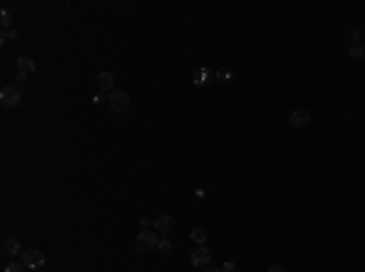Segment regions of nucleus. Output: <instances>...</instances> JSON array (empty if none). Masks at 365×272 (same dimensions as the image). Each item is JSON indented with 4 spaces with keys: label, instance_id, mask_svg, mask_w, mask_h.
Returning <instances> with one entry per match:
<instances>
[{
    "label": "nucleus",
    "instance_id": "obj_4",
    "mask_svg": "<svg viewBox=\"0 0 365 272\" xmlns=\"http://www.w3.org/2000/svg\"><path fill=\"white\" fill-rule=\"evenodd\" d=\"M27 270H39L44 263H47V258H44V253L42 250H37V248H32V250H24L22 253V260H20Z\"/></svg>",
    "mask_w": 365,
    "mask_h": 272
},
{
    "label": "nucleus",
    "instance_id": "obj_13",
    "mask_svg": "<svg viewBox=\"0 0 365 272\" xmlns=\"http://www.w3.org/2000/svg\"><path fill=\"white\" fill-rule=\"evenodd\" d=\"M0 24H2V29H5V32H7V27L12 24V12H10L7 7L0 12Z\"/></svg>",
    "mask_w": 365,
    "mask_h": 272
},
{
    "label": "nucleus",
    "instance_id": "obj_17",
    "mask_svg": "<svg viewBox=\"0 0 365 272\" xmlns=\"http://www.w3.org/2000/svg\"><path fill=\"white\" fill-rule=\"evenodd\" d=\"M351 39H353V44H361V39H363V32H361V29H353V32H351Z\"/></svg>",
    "mask_w": 365,
    "mask_h": 272
},
{
    "label": "nucleus",
    "instance_id": "obj_20",
    "mask_svg": "<svg viewBox=\"0 0 365 272\" xmlns=\"http://www.w3.org/2000/svg\"><path fill=\"white\" fill-rule=\"evenodd\" d=\"M234 270H236V265H234L231 260H226V263H224V268H221V272H234Z\"/></svg>",
    "mask_w": 365,
    "mask_h": 272
},
{
    "label": "nucleus",
    "instance_id": "obj_10",
    "mask_svg": "<svg viewBox=\"0 0 365 272\" xmlns=\"http://www.w3.org/2000/svg\"><path fill=\"white\" fill-rule=\"evenodd\" d=\"M5 253L7 255H22L24 250H22V243L17 238H5Z\"/></svg>",
    "mask_w": 365,
    "mask_h": 272
},
{
    "label": "nucleus",
    "instance_id": "obj_12",
    "mask_svg": "<svg viewBox=\"0 0 365 272\" xmlns=\"http://www.w3.org/2000/svg\"><path fill=\"white\" fill-rule=\"evenodd\" d=\"M348 56H351V59H356V61L365 59V46H363V44H353V46L348 49Z\"/></svg>",
    "mask_w": 365,
    "mask_h": 272
},
{
    "label": "nucleus",
    "instance_id": "obj_24",
    "mask_svg": "<svg viewBox=\"0 0 365 272\" xmlns=\"http://www.w3.org/2000/svg\"><path fill=\"white\" fill-rule=\"evenodd\" d=\"M205 272H221V270H219V268H207Z\"/></svg>",
    "mask_w": 365,
    "mask_h": 272
},
{
    "label": "nucleus",
    "instance_id": "obj_2",
    "mask_svg": "<svg viewBox=\"0 0 365 272\" xmlns=\"http://www.w3.org/2000/svg\"><path fill=\"white\" fill-rule=\"evenodd\" d=\"M129 95L124 92V90H112L110 92V97H107V105L112 107V112H117V114H124L127 110H129Z\"/></svg>",
    "mask_w": 365,
    "mask_h": 272
},
{
    "label": "nucleus",
    "instance_id": "obj_21",
    "mask_svg": "<svg viewBox=\"0 0 365 272\" xmlns=\"http://www.w3.org/2000/svg\"><path fill=\"white\" fill-rule=\"evenodd\" d=\"M15 80H17V85H24V83H27V75H24V73H17Z\"/></svg>",
    "mask_w": 365,
    "mask_h": 272
},
{
    "label": "nucleus",
    "instance_id": "obj_19",
    "mask_svg": "<svg viewBox=\"0 0 365 272\" xmlns=\"http://www.w3.org/2000/svg\"><path fill=\"white\" fill-rule=\"evenodd\" d=\"M139 224H142V228H148V226H153V221H151L148 216H142V219H139Z\"/></svg>",
    "mask_w": 365,
    "mask_h": 272
},
{
    "label": "nucleus",
    "instance_id": "obj_11",
    "mask_svg": "<svg viewBox=\"0 0 365 272\" xmlns=\"http://www.w3.org/2000/svg\"><path fill=\"white\" fill-rule=\"evenodd\" d=\"M190 241H195L197 246H205V243H207V231H205L202 226H195V228L190 231Z\"/></svg>",
    "mask_w": 365,
    "mask_h": 272
},
{
    "label": "nucleus",
    "instance_id": "obj_23",
    "mask_svg": "<svg viewBox=\"0 0 365 272\" xmlns=\"http://www.w3.org/2000/svg\"><path fill=\"white\" fill-rule=\"evenodd\" d=\"M93 100H95V102H97V105H100V102H105V92H97V95H95V97H93Z\"/></svg>",
    "mask_w": 365,
    "mask_h": 272
},
{
    "label": "nucleus",
    "instance_id": "obj_6",
    "mask_svg": "<svg viewBox=\"0 0 365 272\" xmlns=\"http://www.w3.org/2000/svg\"><path fill=\"white\" fill-rule=\"evenodd\" d=\"M210 248L207 246H197L193 253H190V263L195 265V268H205V265H210Z\"/></svg>",
    "mask_w": 365,
    "mask_h": 272
},
{
    "label": "nucleus",
    "instance_id": "obj_7",
    "mask_svg": "<svg viewBox=\"0 0 365 272\" xmlns=\"http://www.w3.org/2000/svg\"><path fill=\"white\" fill-rule=\"evenodd\" d=\"M288 122H290L292 127H307L309 122H312V114H309V110H292L290 117H288Z\"/></svg>",
    "mask_w": 365,
    "mask_h": 272
},
{
    "label": "nucleus",
    "instance_id": "obj_14",
    "mask_svg": "<svg viewBox=\"0 0 365 272\" xmlns=\"http://www.w3.org/2000/svg\"><path fill=\"white\" fill-rule=\"evenodd\" d=\"M170 248H173V246H170V241H168V238H161V241H158V246H156V250H158L161 255H168V253H170Z\"/></svg>",
    "mask_w": 365,
    "mask_h": 272
},
{
    "label": "nucleus",
    "instance_id": "obj_18",
    "mask_svg": "<svg viewBox=\"0 0 365 272\" xmlns=\"http://www.w3.org/2000/svg\"><path fill=\"white\" fill-rule=\"evenodd\" d=\"M0 39H2V42H5V39H17V32H15V29H10V32H2V34H0Z\"/></svg>",
    "mask_w": 365,
    "mask_h": 272
},
{
    "label": "nucleus",
    "instance_id": "obj_15",
    "mask_svg": "<svg viewBox=\"0 0 365 272\" xmlns=\"http://www.w3.org/2000/svg\"><path fill=\"white\" fill-rule=\"evenodd\" d=\"M217 78H219V80H224V83H229V80H231V70H226V68H219V70H217Z\"/></svg>",
    "mask_w": 365,
    "mask_h": 272
},
{
    "label": "nucleus",
    "instance_id": "obj_1",
    "mask_svg": "<svg viewBox=\"0 0 365 272\" xmlns=\"http://www.w3.org/2000/svg\"><path fill=\"white\" fill-rule=\"evenodd\" d=\"M158 241H161V233H151L148 228H142V231L134 236V248H137L139 253H151V250H156Z\"/></svg>",
    "mask_w": 365,
    "mask_h": 272
},
{
    "label": "nucleus",
    "instance_id": "obj_8",
    "mask_svg": "<svg viewBox=\"0 0 365 272\" xmlns=\"http://www.w3.org/2000/svg\"><path fill=\"white\" fill-rule=\"evenodd\" d=\"M95 83H97V90L100 92H112V85H115V78L110 70H100L95 75Z\"/></svg>",
    "mask_w": 365,
    "mask_h": 272
},
{
    "label": "nucleus",
    "instance_id": "obj_26",
    "mask_svg": "<svg viewBox=\"0 0 365 272\" xmlns=\"http://www.w3.org/2000/svg\"><path fill=\"white\" fill-rule=\"evenodd\" d=\"M363 39H365V37H363Z\"/></svg>",
    "mask_w": 365,
    "mask_h": 272
},
{
    "label": "nucleus",
    "instance_id": "obj_5",
    "mask_svg": "<svg viewBox=\"0 0 365 272\" xmlns=\"http://www.w3.org/2000/svg\"><path fill=\"white\" fill-rule=\"evenodd\" d=\"M173 226H175V219H173L170 214H163V216H156V219H153V231L161 233V236L170 233Z\"/></svg>",
    "mask_w": 365,
    "mask_h": 272
},
{
    "label": "nucleus",
    "instance_id": "obj_3",
    "mask_svg": "<svg viewBox=\"0 0 365 272\" xmlns=\"http://www.w3.org/2000/svg\"><path fill=\"white\" fill-rule=\"evenodd\" d=\"M0 102H2V107H17L22 102V90L15 85H5L0 90Z\"/></svg>",
    "mask_w": 365,
    "mask_h": 272
},
{
    "label": "nucleus",
    "instance_id": "obj_9",
    "mask_svg": "<svg viewBox=\"0 0 365 272\" xmlns=\"http://www.w3.org/2000/svg\"><path fill=\"white\" fill-rule=\"evenodd\" d=\"M34 70H37L34 59H29V56H20V59H17V73H24V75H29V73H34Z\"/></svg>",
    "mask_w": 365,
    "mask_h": 272
},
{
    "label": "nucleus",
    "instance_id": "obj_22",
    "mask_svg": "<svg viewBox=\"0 0 365 272\" xmlns=\"http://www.w3.org/2000/svg\"><path fill=\"white\" fill-rule=\"evenodd\" d=\"M268 272H288V270H285L283 265H270V268H268Z\"/></svg>",
    "mask_w": 365,
    "mask_h": 272
},
{
    "label": "nucleus",
    "instance_id": "obj_25",
    "mask_svg": "<svg viewBox=\"0 0 365 272\" xmlns=\"http://www.w3.org/2000/svg\"><path fill=\"white\" fill-rule=\"evenodd\" d=\"M29 272H39V270H29Z\"/></svg>",
    "mask_w": 365,
    "mask_h": 272
},
{
    "label": "nucleus",
    "instance_id": "obj_16",
    "mask_svg": "<svg viewBox=\"0 0 365 272\" xmlns=\"http://www.w3.org/2000/svg\"><path fill=\"white\" fill-rule=\"evenodd\" d=\"M24 270V265L22 263H10L7 268H5V272H22Z\"/></svg>",
    "mask_w": 365,
    "mask_h": 272
}]
</instances>
